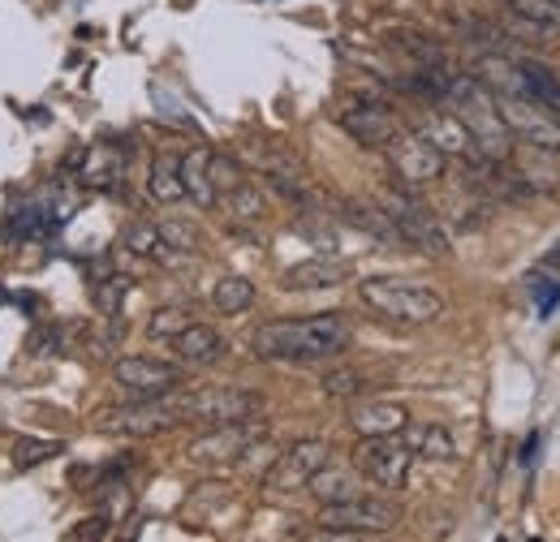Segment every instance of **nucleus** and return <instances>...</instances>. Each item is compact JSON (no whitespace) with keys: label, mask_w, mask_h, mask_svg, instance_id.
<instances>
[{"label":"nucleus","mask_w":560,"mask_h":542,"mask_svg":"<svg viewBox=\"0 0 560 542\" xmlns=\"http://www.w3.org/2000/svg\"><path fill=\"white\" fill-rule=\"evenodd\" d=\"M350 323L346 315H311V319H280L264 323L250 349L259 362H324L350 349Z\"/></svg>","instance_id":"f257e3e1"},{"label":"nucleus","mask_w":560,"mask_h":542,"mask_svg":"<svg viewBox=\"0 0 560 542\" xmlns=\"http://www.w3.org/2000/svg\"><path fill=\"white\" fill-rule=\"evenodd\" d=\"M444 104L457 113L466 134L475 138L479 160H491V164H509L513 160V134H509V126H504V117L495 108V95L475 73H453Z\"/></svg>","instance_id":"f03ea898"},{"label":"nucleus","mask_w":560,"mask_h":542,"mask_svg":"<svg viewBox=\"0 0 560 542\" xmlns=\"http://www.w3.org/2000/svg\"><path fill=\"white\" fill-rule=\"evenodd\" d=\"M358 297L380 315V319H393V323H406V328H422V323H435L444 315V297L422 284V280H401V275H371L358 284Z\"/></svg>","instance_id":"7ed1b4c3"},{"label":"nucleus","mask_w":560,"mask_h":542,"mask_svg":"<svg viewBox=\"0 0 560 542\" xmlns=\"http://www.w3.org/2000/svg\"><path fill=\"white\" fill-rule=\"evenodd\" d=\"M319 526L332 539H380L401 526V508L393 499L353 495L341 504H319Z\"/></svg>","instance_id":"20e7f679"},{"label":"nucleus","mask_w":560,"mask_h":542,"mask_svg":"<svg viewBox=\"0 0 560 542\" xmlns=\"http://www.w3.org/2000/svg\"><path fill=\"white\" fill-rule=\"evenodd\" d=\"M177 405L186 422H203V426H229V422H250L264 413V397L250 388H195L182 392L177 388Z\"/></svg>","instance_id":"39448f33"},{"label":"nucleus","mask_w":560,"mask_h":542,"mask_svg":"<svg viewBox=\"0 0 560 542\" xmlns=\"http://www.w3.org/2000/svg\"><path fill=\"white\" fill-rule=\"evenodd\" d=\"M353 470L358 478L384 486V491H401L406 478L415 470V452L406 448L401 435H375V439H358L353 448Z\"/></svg>","instance_id":"423d86ee"},{"label":"nucleus","mask_w":560,"mask_h":542,"mask_svg":"<svg viewBox=\"0 0 560 542\" xmlns=\"http://www.w3.org/2000/svg\"><path fill=\"white\" fill-rule=\"evenodd\" d=\"M384 211H388L401 246H415V250L431 255V259H444L448 255V233H444V224H440V215L431 207H422L410 195H388Z\"/></svg>","instance_id":"0eeeda50"},{"label":"nucleus","mask_w":560,"mask_h":542,"mask_svg":"<svg viewBox=\"0 0 560 542\" xmlns=\"http://www.w3.org/2000/svg\"><path fill=\"white\" fill-rule=\"evenodd\" d=\"M384 151H388V164H393L397 181H406L410 190L440 181L444 168H448V155L440 146H431L422 134H415V130H397L384 142Z\"/></svg>","instance_id":"6e6552de"},{"label":"nucleus","mask_w":560,"mask_h":542,"mask_svg":"<svg viewBox=\"0 0 560 542\" xmlns=\"http://www.w3.org/2000/svg\"><path fill=\"white\" fill-rule=\"evenodd\" d=\"M495 108L513 138H522L539 151H560V117L548 104H539L530 95H495Z\"/></svg>","instance_id":"1a4fd4ad"},{"label":"nucleus","mask_w":560,"mask_h":542,"mask_svg":"<svg viewBox=\"0 0 560 542\" xmlns=\"http://www.w3.org/2000/svg\"><path fill=\"white\" fill-rule=\"evenodd\" d=\"M264 439V426L250 417V422H229V426H208V435H199L186 457L195 466H237L246 461V448Z\"/></svg>","instance_id":"9d476101"},{"label":"nucleus","mask_w":560,"mask_h":542,"mask_svg":"<svg viewBox=\"0 0 560 542\" xmlns=\"http://www.w3.org/2000/svg\"><path fill=\"white\" fill-rule=\"evenodd\" d=\"M113 379L135 397V401H151V397H168L186 384V366L177 362H155V357H121L113 366Z\"/></svg>","instance_id":"9b49d317"},{"label":"nucleus","mask_w":560,"mask_h":542,"mask_svg":"<svg viewBox=\"0 0 560 542\" xmlns=\"http://www.w3.org/2000/svg\"><path fill=\"white\" fill-rule=\"evenodd\" d=\"M186 417H182V405H177V392H168V397H151V401H135V405L126 409H113V413H104V426L108 431H121V435H164V431H173V426H182Z\"/></svg>","instance_id":"f8f14e48"},{"label":"nucleus","mask_w":560,"mask_h":542,"mask_svg":"<svg viewBox=\"0 0 560 542\" xmlns=\"http://www.w3.org/2000/svg\"><path fill=\"white\" fill-rule=\"evenodd\" d=\"M332 461V444L328 439H298L293 448H284L268 474V491H298Z\"/></svg>","instance_id":"ddd939ff"},{"label":"nucleus","mask_w":560,"mask_h":542,"mask_svg":"<svg viewBox=\"0 0 560 542\" xmlns=\"http://www.w3.org/2000/svg\"><path fill=\"white\" fill-rule=\"evenodd\" d=\"M415 134H422L431 146H440L444 155H462L470 164H479V151H475V138L466 134V126L457 121V113L444 104V108H427L415 121Z\"/></svg>","instance_id":"4468645a"},{"label":"nucleus","mask_w":560,"mask_h":542,"mask_svg":"<svg viewBox=\"0 0 560 542\" xmlns=\"http://www.w3.org/2000/svg\"><path fill=\"white\" fill-rule=\"evenodd\" d=\"M337 121H341V130H346L353 142H362V146H384L388 138L401 130L397 117H393L384 104H371V99L350 104L346 113H337Z\"/></svg>","instance_id":"2eb2a0df"},{"label":"nucleus","mask_w":560,"mask_h":542,"mask_svg":"<svg viewBox=\"0 0 560 542\" xmlns=\"http://www.w3.org/2000/svg\"><path fill=\"white\" fill-rule=\"evenodd\" d=\"M410 426V409L397 401H358L350 409V431L358 439H375V435H401Z\"/></svg>","instance_id":"dca6fc26"},{"label":"nucleus","mask_w":560,"mask_h":542,"mask_svg":"<svg viewBox=\"0 0 560 542\" xmlns=\"http://www.w3.org/2000/svg\"><path fill=\"white\" fill-rule=\"evenodd\" d=\"M173 353H177V362H182L186 370H208V366H215V362L229 353V344H224V337H220L215 328H208V323H190L182 337L173 340Z\"/></svg>","instance_id":"f3484780"},{"label":"nucleus","mask_w":560,"mask_h":542,"mask_svg":"<svg viewBox=\"0 0 560 542\" xmlns=\"http://www.w3.org/2000/svg\"><path fill=\"white\" fill-rule=\"evenodd\" d=\"M350 275H353V268L346 259L319 255V259L293 263V268L284 271V288H289V293H315V288H337V284H346Z\"/></svg>","instance_id":"a211bd4d"},{"label":"nucleus","mask_w":560,"mask_h":542,"mask_svg":"<svg viewBox=\"0 0 560 542\" xmlns=\"http://www.w3.org/2000/svg\"><path fill=\"white\" fill-rule=\"evenodd\" d=\"M182 190H186V199L195 207H211L220 203V195H215V186H211V151L208 146H195L190 155H182Z\"/></svg>","instance_id":"6ab92c4d"},{"label":"nucleus","mask_w":560,"mask_h":542,"mask_svg":"<svg viewBox=\"0 0 560 542\" xmlns=\"http://www.w3.org/2000/svg\"><path fill=\"white\" fill-rule=\"evenodd\" d=\"M401 439H406V448L415 452V461H453L457 457V444H453V435L440 426V422H410L406 431H401Z\"/></svg>","instance_id":"aec40b11"},{"label":"nucleus","mask_w":560,"mask_h":542,"mask_svg":"<svg viewBox=\"0 0 560 542\" xmlns=\"http://www.w3.org/2000/svg\"><path fill=\"white\" fill-rule=\"evenodd\" d=\"M341 211H346V224L362 228L366 237H375V241H384V246H401V237H397V228H393V220H388L384 203H371V199H346Z\"/></svg>","instance_id":"412c9836"},{"label":"nucleus","mask_w":560,"mask_h":542,"mask_svg":"<svg viewBox=\"0 0 560 542\" xmlns=\"http://www.w3.org/2000/svg\"><path fill=\"white\" fill-rule=\"evenodd\" d=\"M306 495L319 499V504H341V499L362 495V482H358V470H341V466L328 461L319 474L306 482Z\"/></svg>","instance_id":"4be33fe9"},{"label":"nucleus","mask_w":560,"mask_h":542,"mask_svg":"<svg viewBox=\"0 0 560 542\" xmlns=\"http://www.w3.org/2000/svg\"><path fill=\"white\" fill-rule=\"evenodd\" d=\"M147 195L155 203H182L186 190H182V160L177 155H155L151 160V173H147Z\"/></svg>","instance_id":"5701e85b"},{"label":"nucleus","mask_w":560,"mask_h":542,"mask_svg":"<svg viewBox=\"0 0 560 542\" xmlns=\"http://www.w3.org/2000/svg\"><path fill=\"white\" fill-rule=\"evenodd\" d=\"M513 61H517V69H522L526 95L539 99V104H548V108L560 117V78L557 73L544 66V61H530V57H513Z\"/></svg>","instance_id":"b1692460"},{"label":"nucleus","mask_w":560,"mask_h":542,"mask_svg":"<svg viewBox=\"0 0 560 542\" xmlns=\"http://www.w3.org/2000/svg\"><path fill=\"white\" fill-rule=\"evenodd\" d=\"M500 4H504V13H513V17L530 22L535 31H544L548 39L560 35V4H552V0H500Z\"/></svg>","instance_id":"393cba45"},{"label":"nucleus","mask_w":560,"mask_h":542,"mask_svg":"<svg viewBox=\"0 0 560 542\" xmlns=\"http://www.w3.org/2000/svg\"><path fill=\"white\" fill-rule=\"evenodd\" d=\"M211 302H215V310H224V315H242V310L255 306V284H250L246 275H220L215 288H211Z\"/></svg>","instance_id":"a878e982"},{"label":"nucleus","mask_w":560,"mask_h":542,"mask_svg":"<svg viewBox=\"0 0 560 542\" xmlns=\"http://www.w3.org/2000/svg\"><path fill=\"white\" fill-rule=\"evenodd\" d=\"M121 246H126L130 255H139V259H173V250L164 246V237H160V228H155L151 220H135V224H126Z\"/></svg>","instance_id":"bb28decb"},{"label":"nucleus","mask_w":560,"mask_h":542,"mask_svg":"<svg viewBox=\"0 0 560 542\" xmlns=\"http://www.w3.org/2000/svg\"><path fill=\"white\" fill-rule=\"evenodd\" d=\"M155 228H160L164 246H168L173 255H182V259H195V255L203 250V237H199V228H195V224H186V220H160Z\"/></svg>","instance_id":"cd10ccee"},{"label":"nucleus","mask_w":560,"mask_h":542,"mask_svg":"<svg viewBox=\"0 0 560 542\" xmlns=\"http://www.w3.org/2000/svg\"><path fill=\"white\" fill-rule=\"evenodd\" d=\"M195 323V315H190V306H160L155 315H151V323H147V337L151 340H173L182 337L186 328Z\"/></svg>","instance_id":"c85d7f7f"},{"label":"nucleus","mask_w":560,"mask_h":542,"mask_svg":"<svg viewBox=\"0 0 560 542\" xmlns=\"http://www.w3.org/2000/svg\"><path fill=\"white\" fill-rule=\"evenodd\" d=\"M61 452H66L61 439H18L13 444V470H35V466H44L48 457H61Z\"/></svg>","instance_id":"c756f323"},{"label":"nucleus","mask_w":560,"mask_h":542,"mask_svg":"<svg viewBox=\"0 0 560 542\" xmlns=\"http://www.w3.org/2000/svg\"><path fill=\"white\" fill-rule=\"evenodd\" d=\"M126 297H130V280H126V275H104V280L95 284V310L108 315V319L121 315Z\"/></svg>","instance_id":"7c9ffc66"},{"label":"nucleus","mask_w":560,"mask_h":542,"mask_svg":"<svg viewBox=\"0 0 560 542\" xmlns=\"http://www.w3.org/2000/svg\"><path fill=\"white\" fill-rule=\"evenodd\" d=\"M362 388H366V379L358 370H328L324 375V397H332V401H350Z\"/></svg>","instance_id":"2f4dec72"},{"label":"nucleus","mask_w":560,"mask_h":542,"mask_svg":"<svg viewBox=\"0 0 560 542\" xmlns=\"http://www.w3.org/2000/svg\"><path fill=\"white\" fill-rule=\"evenodd\" d=\"M211 186H215V195L237 190V186H242V164H237L233 155H215V151H211Z\"/></svg>","instance_id":"473e14b6"},{"label":"nucleus","mask_w":560,"mask_h":542,"mask_svg":"<svg viewBox=\"0 0 560 542\" xmlns=\"http://www.w3.org/2000/svg\"><path fill=\"white\" fill-rule=\"evenodd\" d=\"M224 203L233 207V215H237V220H259V215H264V195H259L255 186H246V181H242L237 190H229V195H224Z\"/></svg>","instance_id":"72a5a7b5"},{"label":"nucleus","mask_w":560,"mask_h":542,"mask_svg":"<svg viewBox=\"0 0 560 542\" xmlns=\"http://www.w3.org/2000/svg\"><path fill=\"white\" fill-rule=\"evenodd\" d=\"M526 288H530V297H535L539 315L548 319V315L557 310V302H560V280H557V275H530V280H526Z\"/></svg>","instance_id":"f704fd0d"},{"label":"nucleus","mask_w":560,"mask_h":542,"mask_svg":"<svg viewBox=\"0 0 560 542\" xmlns=\"http://www.w3.org/2000/svg\"><path fill=\"white\" fill-rule=\"evenodd\" d=\"M57 344H61L57 332H52V328H44V332H35V337H31V353H35V357H48V353H57Z\"/></svg>","instance_id":"c9c22d12"},{"label":"nucleus","mask_w":560,"mask_h":542,"mask_svg":"<svg viewBox=\"0 0 560 542\" xmlns=\"http://www.w3.org/2000/svg\"><path fill=\"white\" fill-rule=\"evenodd\" d=\"M108 534V517H91V521H82V530H78V539H104Z\"/></svg>","instance_id":"e433bc0d"},{"label":"nucleus","mask_w":560,"mask_h":542,"mask_svg":"<svg viewBox=\"0 0 560 542\" xmlns=\"http://www.w3.org/2000/svg\"><path fill=\"white\" fill-rule=\"evenodd\" d=\"M535 448H539V435H530V439H526V452H522V461H526V466L535 461Z\"/></svg>","instance_id":"4c0bfd02"},{"label":"nucleus","mask_w":560,"mask_h":542,"mask_svg":"<svg viewBox=\"0 0 560 542\" xmlns=\"http://www.w3.org/2000/svg\"><path fill=\"white\" fill-rule=\"evenodd\" d=\"M552 4H560V0H552Z\"/></svg>","instance_id":"58836bf2"}]
</instances>
